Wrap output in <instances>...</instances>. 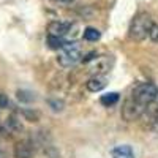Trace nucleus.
I'll return each instance as SVG.
<instances>
[{
  "instance_id": "ddd939ff",
  "label": "nucleus",
  "mask_w": 158,
  "mask_h": 158,
  "mask_svg": "<svg viewBox=\"0 0 158 158\" xmlns=\"http://www.w3.org/2000/svg\"><path fill=\"white\" fill-rule=\"evenodd\" d=\"M10 106V100H8V97L5 95V94H2L0 92V109H5V108H8Z\"/></svg>"
},
{
  "instance_id": "4468645a",
  "label": "nucleus",
  "mask_w": 158,
  "mask_h": 158,
  "mask_svg": "<svg viewBox=\"0 0 158 158\" xmlns=\"http://www.w3.org/2000/svg\"><path fill=\"white\" fill-rule=\"evenodd\" d=\"M52 2H56V3H73L74 0H52Z\"/></svg>"
},
{
  "instance_id": "0eeeda50",
  "label": "nucleus",
  "mask_w": 158,
  "mask_h": 158,
  "mask_svg": "<svg viewBox=\"0 0 158 158\" xmlns=\"http://www.w3.org/2000/svg\"><path fill=\"white\" fill-rule=\"evenodd\" d=\"M73 44V41H68L67 38L63 36H54V35H48V46L51 49H56V51H60L63 48H67Z\"/></svg>"
},
{
  "instance_id": "f8f14e48",
  "label": "nucleus",
  "mask_w": 158,
  "mask_h": 158,
  "mask_svg": "<svg viewBox=\"0 0 158 158\" xmlns=\"http://www.w3.org/2000/svg\"><path fill=\"white\" fill-rule=\"evenodd\" d=\"M149 40L153 43H158V24L153 21L152 27H150V32H149Z\"/></svg>"
},
{
  "instance_id": "20e7f679",
  "label": "nucleus",
  "mask_w": 158,
  "mask_h": 158,
  "mask_svg": "<svg viewBox=\"0 0 158 158\" xmlns=\"http://www.w3.org/2000/svg\"><path fill=\"white\" fill-rule=\"evenodd\" d=\"M74 29V24L70 21H52L48 25V35H54V36H67L71 33Z\"/></svg>"
},
{
  "instance_id": "39448f33",
  "label": "nucleus",
  "mask_w": 158,
  "mask_h": 158,
  "mask_svg": "<svg viewBox=\"0 0 158 158\" xmlns=\"http://www.w3.org/2000/svg\"><path fill=\"white\" fill-rule=\"evenodd\" d=\"M33 142L29 139H24L19 141L16 146H15V158H33Z\"/></svg>"
},
{
  "instance_id": "423d86ee",
  "label": "nucleus",
  "mask_w": 158,
  "mask_h": 158,
  "mask_svg": "<svg viewBox=\"0 0 158 158\" xmlns=\"http://www.w3.org/2000/svg\"><path fill=\"white\" fill-rule=\"evenodd\" d=\"M106 85H108V79L104 77V76H100V74H95L94 77H90L89 81L85 82V89L89 92H94V94L101 92Z\"/></svg>"
},
{
  "instance_id": "6e6552de",
  "label": "nucleus",
  "mask_w": 158,
  "mask_h": 158,
  "mask_svg": "<svg viewBox=\"0 0 158 158\" xmlns=\"http://www.w3.org/2000/svg\"><path fill=\"white\" fill-rule=\"evenodd\" d=\"M112 158H135V152L128 144H122V146H115L111 152Z\"/></svg>"
},
{
  "instance_id": "9d476101",
  "label": "nucleus",
  "mask_w": 158,
  "mask_h": 158,
  "mask_svg": "<svg viewBox=\"0 0 158 158\" xmlns=\"http://www.w3.org/2000/svg\"><path fill=\"white\" fill-rule=\"evenodd\" d=\"M101 104H104V106H114V104L118 101V94L117 92H111V94H106V95H103L100 98Z\"/></svg>"
},
{
  "instance_id": "7ed1b4c3",
  "label": "nucleus",
  "mask_w": 158,
  "mask_h": 158,
  "mask_svg": "<svg viewBox=\"0 0 158 158\" xmlns=\"http://www.w3.org/2000/svg\"><path fill=\"white\" fill-rule=\"evenodd\" d=\"M84 54H82V49L79 48L77 44H70L67 48L60 49L59 52V57H57V63L63 68H70V67H74L76 63H79L82 60Z\"/></svg>"
},
{
  "instance_id": "2eb2a0df",
  "label": "nucleus",
  "mask_w": 158,
  "mask_h": 158,
  "mask_svg": "<svg viewBox=\"0 0 158 158\" xmlns=\"http://www.w3.org/2000/svg\"><path fill=\"white\" fill-rule=\"evenodd\" d=\"M0 158H6V155H5V152L0 149Z\"/></svg>"
},
{
  "instance_id": "9b49d317",
  "label": "nucleus",
  "mask_w": 158,
  "mask_h": 158,
  "mask_svg": "<svg viewBox=\"0 0 158 158\" xmlns=\"http://www.w3.org/2000/svg\"><path fill=\"white\" fill-rule=\"evenodd\" d=\"M6 127H8L10 130H13V131L22 130V127H21V123H19V120H18L16 117H8V118H6Z\"/></svg>"
},
{
  "instance_id": "f03ea898",
  "label": "nucleus",
  "mask_w": 158,
  "mask_h": 158,
  "mask_svg": "<svg viewBox=\"0 0 158 158\" xmlns=\"http://www.w3.org/2000/svg\"><path fill=\"white\" fill-rule=\"evenodd\" d=\"M153 24V19L147 13H139V15L131 21L130 29H128V36L135 41H144L149 38V32Z\"/></svg>"
},
{
  "instance_id": "f257e3e1",
  "label": "nucleus",
  "mask_w": 158,
  "mask_h": 158,
  "mask_svg": "<svg viewBox=\"0 0 158 158\" xmlns=\"http://www.w3.org/2000/svg\"><path fill=\"white\" fill-rule=\"evenodd\" d=\"M158 98V87L152 82H141L131 90L130 97L127 98L122 106V117L127 122H133L139 118L146 109Z\"/></svg>"
},
{
  "instance_id": "1a4fd4ad",
  "label": "nucleus",
  "mask_w": 158,
  "mask_h": 158,
  "mask_svg": "<svg viewBox=\"0 0 158 158\" xmlns=\"http://www.w3.org/2000/svg\"><path fill=\"white\" fill-rule=\"evenodd\" d=\"M82 36H84L85 41H98L100 36H101V33H100V30H97V29H94V27H87V29L84 30Z\"/></svg>"
}]
</instances>
